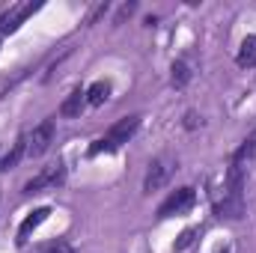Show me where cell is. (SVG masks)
<instances>
[{"mask_svg":"<svg viewBox=\"0 0 256 253\" xmlns=\"http://www.w3.org/2000/svg\"><path fill=\"white\" fill-rule=\"evenodd\" d=\"M244 164L238 161H230L226 167V176H224V196H214V214L220 220H242L244 212H248V202H244Z\"/></svg>","mask_w":256,"mask_h":253,"instance_id":"obj_1","label":"cell"},{"mask_svg":"<svg viewBox=\"0 0 256 253\" xmlns=\"http://www.w3.org/2000/svg\"><path fill=\"white\" fill-rule=\"evenodd\" d=\"M137 128H140V114H128L122 120H116L98 140L90 143L86 155H90V158H98V155H114V152H120L128 140L137 134Z\"/></svg>","mask_w":256,"mask_h":253,"instance_id":"obj_2","label":"cell"},{"mask_svg":"<svg viewBox=\"0 0 256 253\" xmlns=\"http://www.w3.org/2000/svg\"><path fill=\"white\" fill-rule=\"evenodd\" d=\"M63 182H66V164L63 161H54V164L42 167L33 179H27L21 194L24 196H33V194H42V190H57Z\"/></svg>","mask_w":256,"mask_h":253,"instance_id":"obj_3","label":"cell"},{"mask_svg":"<svg viewBox=\"0 0 256 253\" xmlns=\"http://www.w3.org/2000/svg\"><path fill=\"white\" fill-rule=\"evenodd\" d=\"M176 158L173 155H158V158H152V164H149V170H146V179H143V194H152V190L164 188L167 182H170V176L176 173Z\"/></svg>","mask_w":256,"mask_h":253,"instance_id":"obj_4","label":"cell"},{"mask_svg":"<svg viewBox=\"0 0 256 253\" xmlns=\"http://www.w3.org/2000/svg\"><path fill=\"white\" fill-rule=\"evenodd\" d=\"M194 206H196V190H194L191 185L176 188L161 206H158V218L167 220V218H176V214H188Z\"/></svg>","mask_w":256,"mask_h":253,"instance_id":"obj_5","label":"cell"},{"mask_svg":"<svg viewBox=\"0 0 256 253\" xmlns=\"http://www.w3.org/2000/svg\"><path fill=\"white\" fill-rule=\"evenodd\" d=\"M54 134H57V122H54V116L42 120L39 126L27 134V158H42V155L51 149Z\"/></svg>","mask_w":256,"mask_h":253,"instance_id":"obj_6","label":"cell"},{"mask_svg":"<svg viewBox=\"0 0 256 253\" xmlns=\"http://www.w3.org/2000/svg\"><path fill=\"white\" fill-rule=\"evenodd\" d=\"M51 214H54V208H51V206H39V208H33V212L21 220L18 236H15V244H18V248H24V244L33 238V232H36V230H39V226L51 218Z\"/></svg>","mask_w":256,"mask_h":253,"instance_id":"obj_7","label":"cell"},{"mask_svg":"<svg viewBox=\"0 0 256 253\" xmlns=\"http://www.w3.org/2000/svg\"><path fill=\"white\" fill-rule=\"evenodd\" d=\"M39 9V3H18V6H12L3 18H0V36H9V33H15L33 12Z\"/></svg>","mask_w":256,"mask_h":253,"instance_id":"obj_8","label":"cell"},{"mask_svg":"<svg viewBox=\"0 0 256 253\" xmlns=\"http://www.w3.org/2000/svg\"><path fill=\"white\" fill-rule=\"evenodd\" d=\"M86 108V90H72L68 96L63 98V104H60V116L66 120H74V116H80V110Z\"/></svg>","mask_w":256,"mask_h":253,"instance_id":"obj_9","label":"cell"},{"mask_svg":"<svg viewBox=\"0 0 256 253\" xmlns=\"http://www.w3.org/2000/svg\"><path fill=\"white\" fill-rule=\"evenodd\" d=\"M110 92H114V84L104 80V78H98V80H92V84L86 86V104L98 108V104H104V102L110 98Z\"/></svg>","mask_w":256,"mask_h":253,"instance_id":"obj_10","label":"cell"},{"mask_svg":"<svg viewBox=\"0 0 256 253\" xmlns=\"http://www.w3.org/2000/svg\"><path fill=\"white\" fill-rule=\"evenodd\" d=\"M27 155V134H21L15 143H12V149L0 158V173H6V170H12V167H18V161Z\"/></svg>","mask_w":256,"mask_h":253,"instance_id":"obj_11","label":"cell"},{"mask_svg":"<svg viewBox=\"0 0 256 253\" xmlns=\"http://www.w3.org/2000/svg\"><path fill=\"white\" fill-rule=\"evenodd\" d=\"M236 63L242 68H256V36L248 33L238 45V54H236Z\"/></svg>","mask_w":256,"mask_h":253,"instance_id":"obj_12","label":"cell"},{"mask_svg":"<svg viewBox=\"0 0 256 253\" xmlns=\"http://www.w3.org/2000/svg\"><path fill=\"white\" fill-rule=\"evenodd\" d=\"M232 161H238V164H244V161H256V126H254V131L238 143V149L232 152Z\"/></svg>","mask_w":256,"mask_h":253,"instance_id":"obj_13","label":"cell"},{"mask_svg":"<svg viewBox=\"0 0 256 253\" xmlns=\"http://www.w3.org/2000/svg\"><path fill=\"white\" fill-rule=\"evenodd\" d=\"M191 78H194V72L185 60H176V63L170 66V84H173L176 90H185V86L191 84Z\"/></svg>","mask_w":256,"mask_h":253,"instance_id":"obj_14","label":"cell"},{"mask_svg":"<svg viewBox=\"0 0 256 253\" xmlns=\"http://www.w3.org/2000/svg\"><path fill=\"white\" fill-rule=\"evenodd\" d=\"M196 238H200V226H188V230H182L179 238L173 242V253H188L194 244H196Z\"/></svg>","mask_w":256,"mask_h":253,"instance_id":"obj_15","label":"cell"},{"mask_svg":"<svg viewBox=\"0 0 256 253\" xmlns=\"http://www.w3.org/2000/svg\"><path fill=\"white\" fill-rule=\"evenodd\" d=\"M39 253H74V248L66 242V238H54V242H45Z\"/></svg>","mask_w":256,"mask_h":253,"instance_id":"obj_16","label":"cell"},{"mask_svg":"<svg viewBox=\"0 0 256 253\" xmlns=\"http://www.w3.org/2000/svg\"><path fill=\"white\" fill-rule=\"evenodd\" d=\"M134 12H137V3H126V6H122V9L116 12V18H114V21H116V24H122L128 15H134Z\"/></svg>","mask_w":256,"mask_h":253,"instance_id":"obj_17","label":"cell"},{"mask_svg":"<svg viewBox=\"0 0 256 253\" xmlns=\"http://www.w3.org/2000/svg\"><path fill=\"white\" fill-rule=\"evenodd\" d=\"M200 122H202V120H200L194 110H188V114H185V128H188V131H194V128L200 126Z\"/></svg>","mask_w":256,"mask_h":253,"instance_id":"obj_18","label":"cell"},{"mask_svg":"<svg viewBox=\"0 0 256 253\" xmlns=\"http://www.w3.org/2000/svg\"><path fill=\"white\" fill-rule=\"evenodd\" d=\"M214 253H232V250H230V248H218Z\"/></svg>","mask_w":256,"mask_h":253,"instance_id":"obj_19","label":"cell"}]
</instances>
